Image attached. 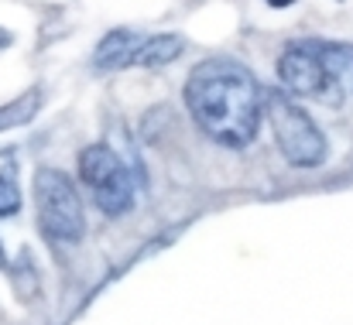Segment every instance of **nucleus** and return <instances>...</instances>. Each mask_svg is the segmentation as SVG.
<instances>
[{
	"label": "nucleus",
	"mask_w": 353,
	"mask_h": 325,
	"mask_svg": "<svg viewBox=\"0 0 353 325\" xmlns=\"http://www.w3.org/2000/svg\"><path fill=\"white\" fill-rule=\"evenodd\" d=\"M185 107L196 127L220 147H247L268 116V90L236 59H206L189 72Z\"/></svg>",
	"instance_id": "obj_1"
},
{
	"label": "nucleus",
	"mask_w": 353,
	"mask_h": 325,
	"mask_svg": "<svg viewBox=\"0 0 353 325\" xmlns=\"http://www.w3.org/2000/svg\"><path fill=\"white\" fill-rule=\"evenodd\" d=\"M268 123L274 130V144L292 168H319L326 161V137L309 116V109L295 103V96L278 86L268 90Z\"/></svg>",
	"instance_id": "obj_2"
},
{
	"label": "nucleus",
	"mask_w": 353,
	"mask_h": 325,
	"mask_svg": "<svg viewBox=\"0 0 353 325\" xmlns=\"http://www.w3.org/2000/svg\"><path fill=\"white\" fill-rule=\"evenodd\" d=\"M34 213H38L41 233L52 243H76L86 233L83 199H79L72 178L59 168L34 171Z\"/></svg>",
	"instance_id": "obj_3"
},
{
	"label": "nucleus",
	"mask_w": 353,
	"mask_h": 325,
	"mask_svg": "<svg viewBox=\"0 0 353 325\" xmlns=\"http://www.w3.org/2000/svg\"><path fill=\"white\" fill-rule=\"evenodd\" d=\"M79 175L97 202L100 213L107 216H123L134 206V178L127 171V165L120 161L117 154L107 144H90L79 154Z\"/></svg>",
	"instance_id": "obj_4"
},
{
	"label": "nucleus",
	"mask_w": 353,
	"mask_h": 325,
	"mask_svg": "<svg viewBox=\"0 0 353 325\" xmlns=\"http://www.w3.org/2000/svg\"><path fill=\"white\" fill-rule=\"evenodd\" d=\"M278 79L292 96H309L330 107V72H326V48L319 38L288 41L278 59Z\"/></svg>",
	"instance_id": "obj_5"
},
{
	"label": "nucleus",
	"mask_w": 353,
	"mask_h": 325,
	"mask_svg": "<svg viewBox=\"0 0 353 325\" xmlns=\"http://www.w3.org/2000/svg\"><path fill=\"white\" fill-rule=\"evenodd\" d=\"M326 48V72H330V107H340L353 96V45L347 41H323Z\"/></svg>",
	"instance_id": "obj_6"
},
{
	"label": "nucleus",
	"mask_w": 353,
	"mask_h": 325,
	"mask_svg": "<svg viewBox=\"0 0 353 325\" xmlns=\"http://www.w3.org/2000/svg\"><path fill=\"white\" fill-rule=\"evenodd\" d=\"M141 41H144V38L134 34V31H127V28L110 31V34L97 45V52H93V65H97L100 72H114V69L134 65V55H137Z\"/></svg>",
	"instance_id": "obj_7"
},
{
	"label": "nucleus",
	"mask_w": 353,
	"mask_h": 325,
	"mask_svg": "<svg viewBox=\"0 0 353 325\" xmlns=\"http://www.w3.org/2000/svg\"><path fill=\"white\" fill-rule=\"evenodd\" d=\"M185 41L179 34H151L141 41L137 55H134V65H144V69H158V65H168L182 55Z\"/></svg>",
	"instance_id": "obj_8"
},
{
	"label": "nucleus",
	"mask_w": 353,
	"mask_h": 325,
	"mask_svg": "<svg viewBox=\"0 0 353 325\" xmlns=\"http://www.w3.org/2000/svg\"><path fill=\"white\" fill-rule=\"evenodd\" d=\"M41 107V93L38 90H28V93H21L14 103H7V107H0V134L3 130H14V127H21V123H28L34 113Z\"/></svg>",
	"instance_id": "obj_9"
},
{
	"label": "nucleus",
	"mask_w": 353,
	"mask_h": 325,
	"mask_svg": "<svg viewBox=\"0 0 353 325\" xmlns=\"http://www.w3.org/2000/svg\"><path fill=\"white\" fill-rule=\"evenodd\" d=\"M21 209V192H17V182L14 175L0 171V216H14Z\"/></svg>",
	"instance_id": "obj_10"
},
{
	"label": "nucleus",
	"mask_w": 353,
	"mask_h": 325,
	"mask_svg": "<svg viewBox=\"0 0 353 325\" xmlns=\"http://www.w3.org/2000/svg\"><path fill=\"white\" fill-rule=\"evenodd\" d=\"M271 7H288V3H295V0H268Z\"/></svg>",
	"instance_id": "obj_11"
},
{
	"label": "nucleus",
	"mask_w": 353,
	"mask_h": 325,
	"mask_svg": "<svg viewBox=\"0 0 353 325\" xmlns=\"http://www.w3.org/2000/svg\"><path fill=\"white\" fill-rule=\"evenodd\" d=\"M7 41H10V34H3V31H0V45H7Z\"/></svg>",
	"instance_id": "obj_12"
},
{
	"label": "nucleus",
	"mask_w": 353,
	"mask_h": 325,
	"mask_svg": "<svg viewBox=\"0 0 353 325\" xmlns=\"http://www.w3.org/2000/svg\"><path fill=\"white\" fill-rule=\"evenodd\" d=\"M3 264H7V260H3V250H0V267H3Z\"/></svg>",
	"instance_id": "obj_13"
}]
</instances>
